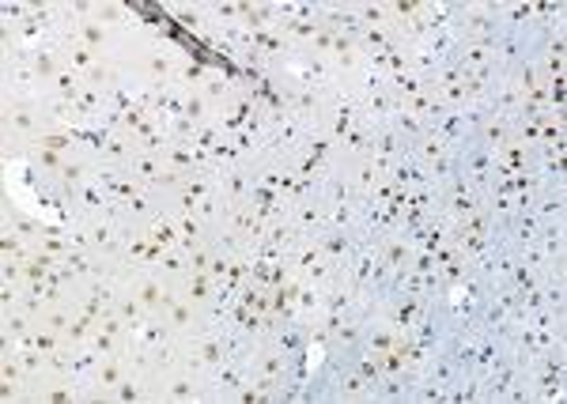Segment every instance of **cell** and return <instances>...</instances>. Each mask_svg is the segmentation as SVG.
Here are the masks:
<instances>
[{
  "instance_id": "obj_19",
  "label": "cell",
  "mask_w": 567,
  "mask_h": 404,
  "mask_svg": "<svg viewBox=\"0 0 567 404\" xmlns=\"http://www.w3.org/2000/svg\"><path fill=\"white\" fill-rule=\"evenodd\" d=\"M322 306H325V288L322 283H299V318L303 321H314L322 314Z\"/></svg>"
},
{
  "instance_id": "obj_7",
  "label": "cell",
  "mask_w": 567,
  "mask_h": 404,
  "mask_svg": "<svg viewBox=\"0 0 567 404\" xmlns=\"http://www.w3.org/2000/svg\"><path fill=\"white\" fill-rule=\"evenodd\" d=\"M129 355L122 351V355H106V360H99V370H94V378H91V389H87V404L91 400H106L110 404V393L117 389V382L129 374Z\"/></svg>"
},
{
  "instance_id": "obj_8",
  "label": "cell",
  "mask_w": 567,
  "mask_h": 404,
  "mask_svg": "<svg viewBox=\"0 0 567 404\" xmlns=\"http://www.w3.org/2000/svg\"><path fill=\"white\" fill-rule=\"evenodd\" d=\"M163 321H167V325L174 329V337H178V340H189L194 332H201V329H204V310H201V306H194L189 299L174 295V302L167 306V314H163Z\"/></svg>"
},
{
  "instance_id": "obj_17",
  "label": "cell",
  "mask_w": 567,
  "mask_h": 404,
  "mask_svg": "<svg viewBox=\"0 0 567 404\" xmlns=\"http://www.w3.org/2000/svg\"><path fill=\"white\" fill-rule=\"evenodd\" d=\"M390 125H393L401 136H405L409 144H416V140H423V136H428V122H423L420 113L405 110L401 103H397V110H393V117H390Z\"/></svg>"
},
{
  "instance_id": "obj_18",
  "label": "cell",
  "mask_w": 567,
  "mask_h": 404,
  "mask_svg": "<svg viewBox=\"0 0 567 404\" xmlns=\"http://www.w3.org/2000/svg\"><path fill=\"white\" fill-rule=\"evenodd\" d=\"M125 171H129V178H133L136 185H144V189H148V185L155 182V174L163 171V159H159V155H148V152H136Z\"/></svg>"
},
{
  "instance_id": "obj_25",
  "label": "cell",
  "mask_w": 567,
  "mask_h": 404,
  "mask_svg": "<svg viewBox=\"0 0 567 404\" xmlns=\"http://www.w3.org/2000/svg\"><path fill=\"white\" fill-rule=\"evenodd\" d=\"M99 61V54H91L87 45H73V50H65V68H73V73H87V68Z\"/></svg>"
},
{
  "instance_id": "obj_12",
  "label": "cell",
  "mask_w": 567,
  "mask_h": 404,
  "mask_svg": "<svg viewBox=\"0 0 567 404\" xmlns=\"http://www.w3.org/2000/svg\"><path fill=\"white\" fill-rule=\"evenodd\" d=\"M178 295L204 310V306L216 302V280H212L208 272H189V276L178 283Z\"/></svg>"
},
{
  "instance_id": "obj_1",
  "label": "cell",
  "mask_w": 567,
  "mask_h": 404,
  "mask_svg": "<svg viewBox=\"0 0 567 404\" xmlns=\"http://www.w3.org/2000/svg\"><path fill=\"white\" fill-rule=\"evenodd\" d=\"M0 122H5V155H23V148L35 144L42 133H54V122L45 117L42 99H12V94H5Z\"/></svg>"
},
{
  "instance_id": "obj_20",
  "label": "cell",
  "mask_w": 567,
  "mask_h": 404,
  "mask_svg": "<svg viewBox=\"0 0 567 404\" xmlns=\"http://www.w3.org/2000/svg\"><path fill=\"white\" fill-rule=\"evenodd\" d=\"M114 314L122 318L129 329H140V325L148 321V310H144V306H140V299H136L129 288H125L122 295H117V302H114Z\"/></svg>"
},
{
  "instance_id": "obj_10",
  "label": "cell",
  "mask_w": 567,
  "mask_h": 404,
  "mask_svg": "<svg viewBox=\"0 0 567 404\" xmlns=\"http://www.w3.org/2000/svg\"><path fill=\"white\" fill-rule=\"evenodd\" d=\"M292 227L306 239H314V234L325 231V201L322 197H311V201H299L292 204Z\"/></svg>"
},
{
  "instance_id": "obj_23",
  "label": "cell",
  "mask_w": 567,
  "mask_h": 404,
  "mask_svg": "<svg viewBox=\"0 0 567 404\" xmlns=\"http://www.w3.org/2000/svg\"><path fill=\"white\" fill-rule=\"evenodd\" d=\"M80 91H84V76L73 73V68H65V73L50 84V94H57V99H65V103H76Z\"/></svg>"
},
{
  "instance_id": "obj_22",
  "label": "cell",
  "mask_w": 567,
  "mask_h": 404,
  "mask_svg": "<svg viewBox=\"0 0 567 404\" xmlns=\"http://www.w3.org/2000/svg\"><path fill=\"white\" fill-rule=\"evenodd\" d=\"M428 174H432V185H446L451 178L462 174V166H458V152H443L439 159L428 163Z\"/></svg>"
},
{
  "instance_id": "obj_15",
  "label": "cell",
  "mask_w": 567,
  "mask_h": 404,
  "mask_svg": "<svg viewBox=\"0 0 567 404\" xmlns=\"http://www.w3.org/2000/svg\"><path fill=\"white\" fill-rule=\"evenodd\" d=\"M495 12H500V34H518V31H530L533 5H522V0H514V5H495Z\"/></svg>"
},
{
  "instance_id": "obj_13",
  "label": "cell",
  "mask_w": 567,
  "mask_h": 404,
  "mask_svg": "<svg viewBox=\"0 0 567 404\" xmlns=\"http://www.w3.org/2000/svg\"><path fill=\"white\" fill-rule=\"evenodd\" d=\"M413 144H409V140L405 136H401L390 122L386 125H374V155L378 159H386V163H397L401 155H405Z\"/></svg>"
},
{
  "instance_id": "obj_16",
  "label": "cell",
  "mask_w": 567,
  "mask_h": 404,
  "mask_svg": "<svg viewBox=\"0 0 567 404\" xmlns=\"http://www.w3.org/2000/svg\"><path fill=\"white\" fill-rule=\"evenodd\" d=\"M144 234H148V239L159 246V250H171V246H178L182 242V234H178V223H174V216H171V212L167 208H163L159 212V216L144 227Z\"/></svg>"
},
{
  "instance_id": "obj_5",
  "label": "cell",
  "mask_w": 567,
  "mask_h": 404,
  "mask_svg": "<svg viewBox=\"0 0 567 404\" xmlns=\"http://www.w3.org/2000/svg\"><path fill=\"white\" fill-rule=\"evenodd\" d=\"M458 166H462V178L484 197L492 178H495V152L477 144V140H469V144L458 152Z\"/></svg>"
},
{
  "instance_id": "obj_4",
  "label": "cell",
  "mask_w": 567,
  "mask_h": 404,
  "mask_svg": "<svg viewBox=\"0 0 567 404\" xmlns=\"http://www.w3.org/2000/svg\"><path fill=\"white\" fill-rule=\"evenodd\" d=\"M254 382V370H250V360H224L216 370L208 374V404H234V397H239V389Z\"/></svg>"
},
{
  "instance_id": "obj_11",
  "label": "cell",
  "mask_w": 567,
  "mask_h": 404,
  "mask_svg": "<svg viewBox=\"0 0 567 404\" xmlns=\"http://www.w3.org/2000/svg\"><path fill=\"white\" fill-rule=\"evenodd\" d=\"M477 144H484V148H492V152H500L503 144H511L514 140V122L511 117H500V113H484V122L477 125Z\"/></svg>"
},
{
  "instance_id": "obj_14",
  "label": "cell",
  "mask_w": 567,
  "mask_h": 404,
  "mask_svg": "<svg viewBox=\"0 0 567 404\" xmlns=\"http://www.w3.org/2000/svg\"><path fill=\"white\" fill-rule=\"evenodd\" d=\"M155 272H159L163 280H167V283H174V288H178V283H182L189 272H194V269H189V250H185L182 242H178V246H171V250H163V257H159Z\"/></svg>"
},
{
  "instance_id": "obj_3",
  "label": "cell",
  "mask_w": 567,
  "mask_h": 404,
  "mask_svg": "<svg viewBox=\"0 0 567 404\" xmlns=\"http://www.w3.org/2000/svg\"><path fill=\"white\" fill-rule=\"evenodd\" d=\"M129 291L140 299V306L148 310V318H163V314H167V306L174 302V295H178L174 283H167L155 269L133 272V276H129Z\"/></svg>"
},
{
  "instance_id": "obj_9",
  "label": "cell",
  "mask_w": 567,
  "mask_h": 404,
  "mask_svg": "<svg viewBox=\"0 0 567 404\" xmlns=\"http://www.w3.org/2000/svg\"><path fill=\"white\" fill-rule=\"evenodd\" d=\"M273 348H280L288 360H303V348H306V321L292 318V321H276L273 337H269Z\"/></svg>"
},
{
  "instance_id": "obj_21",
  "label": "cell",
  "mask_w": 567,
  "mask_h": 404,
  "mask_svg": "<svg viewBox=\"0 0 567 404\" xmlns=\"http://www.w3.org/2000/svg\"><path fill=\"white\" fill-rule=\"evenodd\" d=\"M174 223H178V234H182V246H185V250H194V246H201V242L208 239V231H204V223L197 220V212H178Z\"/></svg>"
},
{
  "instance_id": "obj_26",
  "label": "cell",
  "mask_w": 567,
  "mask_h": 404,
  "mask_svg": "<svg viewBox=\"0 0 567 404\" xmlns=\"http://www.w3.org/2000/svg\"><path fill=\"white\" fill-rule=\"evenodd\" d=\"M99 329H103V332H110V337H117V340H125V337H129V325H125L122 318H117L114 310H106V314L99 318Z\"/></svg>"
},
{
  "instance_id": "obj_2",
  "label": "cell",
  "mask_w": 567,
  "mask_h": 404,
  "mask_svg": "<svg viewBox=\"0 0 567 404\" xmlns=\"http://www.w3.org/2000/svg\"><path fill=\"white\" fill-rule=\"evenodd\" d=\"M155 400L167 404H208V378L189 367H167L155 378Z\"/></svg>"
},
{
  "instance_id": "obj_6",
  "label": "cell",
  "mask_w": 567,
  "mask_h": 404,
  "mask_svg": "<svg viewBox=\"0 0 567 404\" xmlns=\"http://www.w3.org/2000/svg\"><path fill=\"white\" fill-rule=\"evenodd\" d=\"M462 38H500V12L495 5H458Z\"/></svg>"
},
{
  "instance_id": "obj_24",
  "label": "cell",
  "mask_w": 567,
  "mask_h": 404,
  "mask_svg": "<svg viewBox=\"0 0 567 404\" xmlns=\"http://www.w3.org/2000/svg\"><path fill=\"white\" fill-rule=\"evenodd\" d=\"M356 15H360V27H390V0L386 5H356Z\"/></svg>"
}]
</instances>
